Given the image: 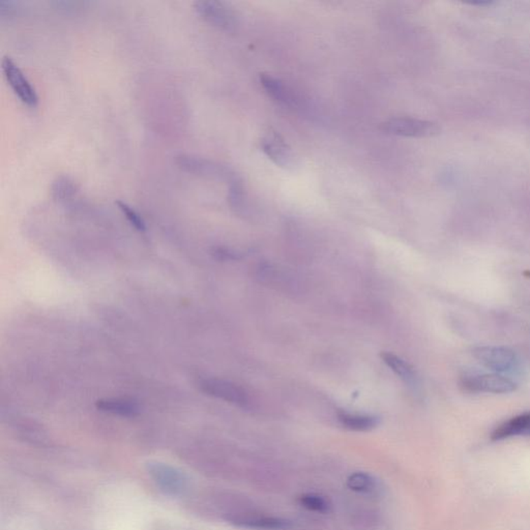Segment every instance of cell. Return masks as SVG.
<instances>
[{"instance_id": "cell-1", "label": "cell", "mask_w": 530, "mask_h": 530, "mask_svg": "<svg viewBox=\"0 0 530 530\" xmlns=\"http://www.w3.org/2000/svg\"><path fill=\"white\" fill-rule=\"evenodd\" d=\"M473 354L484 367L501 375L516 373L520 367L518 356L510 348L480 346L473 350Z\"/></svg>"}, {"instance_id": "cell-2", "label": "cell", "mask_w": 530, "mask_h": 530, "mask_svg": "<svg viewBox=\"0 0 530 530\" xmlns=\"http://www.w3.org/2000/svg\"><path fill=\"white\" fill-rule=\"evenodd\" d=\"M380 129L389 135L414 138L434 137L441 131L437 123L410 118H391L382 123Z\"/></svg>"}, {"instance_id": "cell-3", "label": "cell", "mask_w": 530, "mask_h": 530, "mask_svg": "<svg viewBox=\"0 0 530 530\" xmlns=\"http://www.w3.org/2000/svg\"><path fill=\"white\" fill-rule=\"evenodd\" d=\"M461 386L471 393H508L517 389L514 380L498 373L466 375L461 380Z\"/></svg>"}, {"instance_id": "cell-4", "label": "cell", "mask_w": 530, "mask_h": 530, "mask_svg": "<svg viewBox=\"0 0 530 530\" xmlns=\"http://www.w3.org/2000/svg\"><path fill=\"white\" fill-rule=\"evenodd\" d=\"M1 67L8 84L17 97L29 107H36L39 103L38 94L18 64L12 58L4 56L2 58Z\"/></svg>"}, {"instance_id": "cell-5", "label": "cell", "mask_w": 530, "mask_h": 530, "mask_svg": "<svg viewBox=\"0 0 530 530\" xmlns=\"http://www.w3.org/2000/svg\"><path fill=\"white\" fill-rule=\"evenodd\" d=\"M195 10L204 20L224 30H233L237 25L235 12L226 4L214 0L194 2Z\"/></svg>"}, {"instance_id": "cell-6", "label": "cell", "mask_w": 530, "mask_h": 530, "mask_svg": "<svg viewBox=\"0 0 530 530\" xmlns=\"http://www.w3.org/2000/svg\"><path fill=\"white\" fill-rule=\"evenodd\" d=\"M175 163L185 172L199 175V176L225 179H229V181H232L235 177L228 169L218 165V164L214 163L209 160L196 157L193 155L183 153V155H177Z\"/></svg>"}, {"instance_id": "cell-7", "label": "cell", "mask_w": 530, "mask_h": 530, "mask_svg": "<svg viewBox=\"0 0 530 530\" xmlns=\"http://www.w3.org/2000/svg\"><path fill=\"white\" fill-rule=\"evenodd\" d=\"M200 387L207 395L224 400L229 403L239 406H246L249 403L248 393L233 382L213 378L203 380Z\"/></svg>"}, {"instance_id": "cell-8", "label": "cell", "mask_w": 530, "mask_h": 530, "mask_svg": "<svg viewBox=\"0 0 530 530\" xmlns=\"http://www.w3.org/2000/svg\"><path fill=\"white\" fill-rule=\"evenodd\" d=\"M261 147L265 155L280 167L290 170L298 165L293 151L278 134H267L261 141Z\"/></svg>"}, {"instance_id": "cell-9", "label": "cell", "mask_w": 530, "mask_h": 530, "mask_svg": "<svg viewBox=\"0 0 530 530\" xmlns=\"http://www.w3.org/2000/svg\"><path fill=\"white\" fill-rule=\"evenodd\" d=\"M530 412L517 415L496 428L491 435L492 440H503L516 436H529Z\"/></svg>"}, {"instance_id": "cell-10", "label": "cell", "mask_w": 530, "mask_h": 530, "mask_svg": "<svg viewBox=\"0 0 530 530\" xmlns=\"http://www.w3.org/2000/svg\"><path fill=\"white\" fill-rule=\"evenodd\" d=\"M151 473L155 481L161 484L166 492L177 494L185 487V480L181 473L165 465L155 464L151 467Z\"/></svg>"}, {"instance_id": "cell-11", "label": "cell", "mask_w": 530, "mask_h": 530, "mask_svg": "<svg viewBox=\"0 0 530 530\" xmlns=\"http://www.w3.org/2000/svg\"><path fill=\"white\" fill-rule=\"evenodd\" d=\"M382 358L387 367L395 372L405 384L411 387H419V376L410 363L391 352H382Z\"/></svg>"}, {"instance_id": "cell-12", "label": "cell", "mask_w": 530, "mask_h": 530, "mask_svg": "<svg viewBox=\"0 0 530 530\" xmlns=\"http://www.w3.org/2000/svg\"><path fill=\"white\" fill-rule=\"evenodd\" d=\"M337 419L346 429L356 432H367L375 429L379 424V419L374 415L358 414V413L340 411Z\"/></svg>"}, {"instance_id": "cell-13", "label": "cell", "mask_w": 530, "mask_h": 530, "mask_svg": "<svg viewBox=\"0 0 530 530\" xmlns=\"http://www.w3.org/2000/svg\"><path fill=\"white\" fill-rule=\"evenodd\" d=\"M97 410L120 417H132L139 414L140 408L136 402L127 399H101L97 402Z\"/></svg>"}, {"instance_id": "cell-14", "label": "cell", "mask_w": 530, "mask_h": 530, "mask_svg": "<svg viewBox=\"0 0 530 530\" xmlns=\"http://www.w3.org/2000/svg\"><path fill=\"white\" fill-rule=\"evenodd\" d=\"M260 82L263 84V88L266 90L270 97H274L276 101L284 103L285 105H293L295 103L292 95L285 88L284 84L277 79V78L272 77V75H267V74H263L260 76Z\"/></svg>"}, {"instance_id": "cell-15", "label": "cell", "mask_w": 530, "mask_h": 530, "mask_svg": "<svg viewBox=\"0 0 530 530\" xmlns=\"http://www.w3.org/2000/svg\"><path fill=\"white\" fill-rule=\"evenodd\" d=\"M237 524L246 529L280 530L288 529L289 521L285 519L276 518V517H263V518L248 519L237 522Z\"/></svg>"}, {"instance_id": "cell-16", "label": "cell", "mask_w": 530, "mask_h": 530, "mask_svg": "<svg viewBox=\"0 0 530 530\" xmlns=\"http://www.w3.org/2000/svg\"><path fill=\"white\" fill-rule=\"evenodd\" d=\"M229 202L231 207L237 214H244L246 209V196L244 189L239 179H233L230 181V190H229Z\"/></svg>"}, {"instance_id": "cell-17", "label": "cell", "mask_w": 530, "mask_h": 530, "mask_svg": "<svg viewBox=\"0 0 530 530\" xmlns=\"http://www.w3.org/2000/svg\"><path fill=\"white\" fill-rule=\"evenodd\" d=\"M77 187L72 179L67 176H60L56 179L52 185V195L56 200H67L76 194Z\"/></svg>"}, {"instance_id": "cell-18", "label": "cell", "mask_w": 530, "mask_h": 530, "mask_svg": "<svg viewBox=\"0 0 530 530\" xmlns=\"http://www.w3.org/2000/svg\"><path fill=\"white\" fill-rule=\"evenodd\" d=\"M348 488L356 492H371L375 487V481L371 475L363 473H356L350 475L347 480Z\"/></svg>"}, {"instance_id": "cell-19", "label": "cell", "mask_w": 530, "mask_h": 530, "mask_svg": "<svg viewBox=\"0 0 530 530\" xmlns=\"http://www.w3.org/2000/svg\"><path fill=\"white\" fill-rule=\"evenodd\" d=\"M300 503L307 510H313V512H326L330 508L326 499L317 494L302 495L300 496Z\"/></svg>"}, {"instance_id": "cell-20", "label": "cell", "mask_w": 530, "mask_h": 530, "mask_svg": "<svg viewBox=\"0 0 530 530\" xmlns=\"http://www.w3.org/2000/svg\"><path fill=\"white\" fill-rule=\"evenodd\" d=\"M116 203L118 204V209H120L121 213L125 216V218H127V221L131 223V225L134 228L137 229L138 231L146 230V224H145L144 218H142L135 209H132L129 204L123 202V201H116Z\"/></svg>"}, {"instance_id": "cell-21", "label": "cell", "mask_w": 530, "mask_h": 530, "mask_svg": "<svg viewBox=\"0 0 530 530\" xmlns=\"http://www.w3.org/2000/svg\"><path fill=\"white\" fill-rule=\"evenodd\" d=\"M18 11V2L12 1V0H1L0 1V15L2 17L13 16Z\"/></svg>"}, {"instance_id": "cell-22", "label": "cell", "mask_w": 530, "mask_h": 530, "mask_svg": "<svg viewBox=\"0 0 530 530\" xmlns=\"http://www.w3.org/2000/svg\"><path fill=\"white\" fill-rule=\"evenodd\" d=\"M52 4H54V6H56V8H60V10H64V11H67V12H70V11L77 10V8H81L82 6H84V2L55 1V2H52Z\"/></svg>"}, {"instance_id": "cell-23", "label": "cell", "mask_w": 530, "mask_h": 530, "mask_svg": "<svg viewBox=\"0 0 530 530\" xmlns=\"http://www.w3.org/2000/svg\"><path fill=\"white\" fill-rule=\"evenodd\" d=\"M214 255L218 259L222 260H227V259H239V255L237 253L232 252V251L228 250L225 248H217L214 251Z\"/></svg>"}]
</instances>
